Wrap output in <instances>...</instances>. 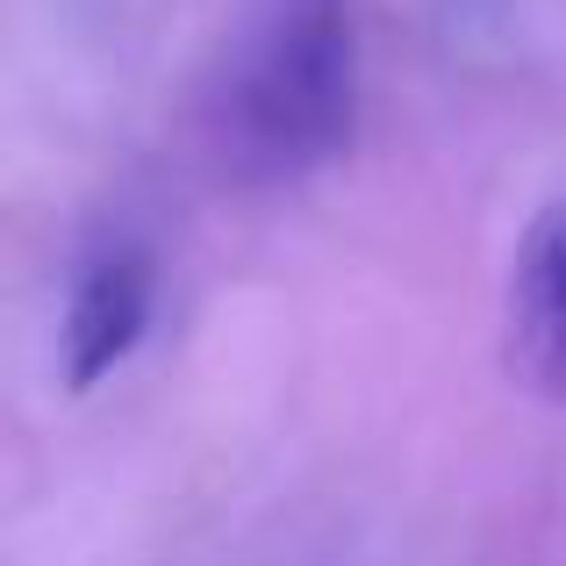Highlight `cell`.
<instances>
[{
    "label": "cell",
    "mask_w": 566,
    "mask_h": 566,
    "mask_svg": "<svg viewBox=\"0 0 566 566\" xmlns=\"http://www.w3.org/2000/svg\"><path fill=\"white\" fill-rule=\"evenodd\" d=\"M516 331L531 366L566 387V208H545L516 244Z\"/></svg>",
    "instance_id": "cell-3"
},
{
    "label": "cell",
    "mask_w": 566,
    "mask_h": 566,
    "mask_svg": "<svg viewBox=\"0 0 566 566\" xmlns=\"http://www.w3.org/2000/svg\"><path fill=\"white\" fill-rule=\"evenodd\" d=\"M359 129L352 0H237L201 72V137L244 187H294Z\"/></svg>",
    "instance_id": "cell-1"
},
{
    "label": "cell",
    "mask_w": 566,
    "mask_h": 566,
    "mask_svg": "<svg viewBox=\"0 0 566 566\" xmlns=\"http://www.w3.org/2000/svg\"><path fill=\"white\" fill-rule=\"evenodd\" d=\"M151 302H158V273L151 251L129 244V237H108L80 259L65 294V387L86 395L144 345L151 331Z\"/></svg>",
    "instance_id": "cell-2"
},
{
    "label": "cell",
    "mask_w": 566,
    "mask_h": 566,
    "mask_svg": "<svg viewBox=\"0 0 566 566\" xmlns=\"http://www.w3.org/2000/svg\"><path fill=\"white\" fill-rule=\"evenodd\" d=\"M444 14L452 22H488V14H502V0H444Z\"/></svg>",
    "instance_id": "cell-4"
}]
</instances>
